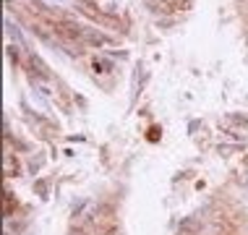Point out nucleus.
Instances as JSON below:
<instances>
[{
  "label": "nucleus",
  "mask_w": 248,
  "mask_h": 235,
  "mask_svg": "<svg viewBox=\"0 0 248 235\" xmlns=\"http://www.w3.org/2000/svg\"><path fill=\"white\" fill-rule=\"evenodd\" d=\"M178 235H196V233H188V230H183V227H180V233Z\"/></svg>",
  "instance_id": "3"
},
{
  "label": "nucleus",
  "mask_w": 248,
  "mask_h": 235,
  "mask_svg": "<svg viewBox=\"0 0 248 235\" xmlns=\"http://www.w3.org/2000/svg\"><path fill=\"white\" fill-rule=\"evenodd\" d=\"M5 175H8V178L18 175V165H16V159H13L11 152H5Z\"/></svg>",
  "instance_id": "1"
},
{
  "label": "nucleus",
  "mask_w": 248,
  "mask_h": 235,
  "mask_svg": "<svg viewBox=\"0 0 248 235\" xmlns=\"http://www.w3.org/2000/svg\"><path fill=\"white\" fill-rule=\"evenodd\" d=\"M13 206H16V204H13V193L5 191V217H11V214H13Z\"/></svg>",
  "instance_id": "2"
}]
</instances>
